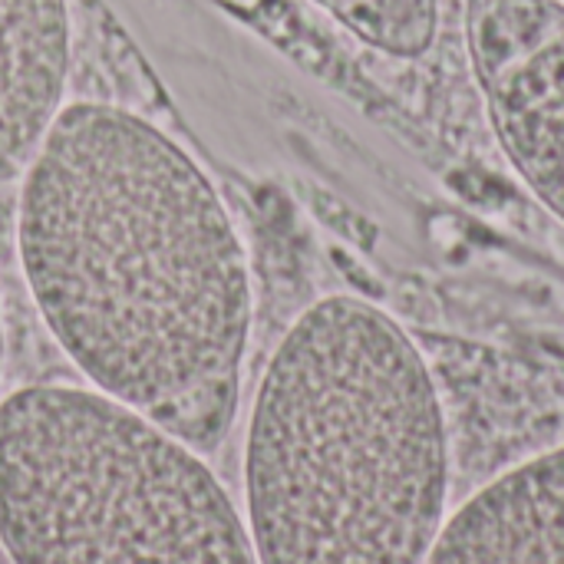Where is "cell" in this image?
Returning <instances> with one entry per match:
<instances>
[{
	"label": "cell",
	"mask_w": 564,
	"mask_h": 564,
	"mask_svg": "<svg viewBox=\"0 0 564 564\" xmlns=\"http://www.w3.org/2000/svg\"><path fill=\"white\" fill-rule=\"evenodd\" d=\"M0 552L10 564H258L205 453L73 383L0 397Z\"/></svg>",
	"instance_id": "obj_3"
},
{
	"label": "cell",
	"mask_w": 564,
	"mask_h": 564,
	"mask_svg": "<svg viewBox=\"0 0 564 564\" xmlns=\"http://www.w3.org/2000/svg\"><path fill=\"white\" fill-rule=\"evenodd\" d=\"M69 0H0V188L23 178L66 106Z\"/></svg>",
	"instance_id": "obj_6"
},
{
	"label": "cell",
	"mask_w": 564,
	"mask_h": 564,
	"mask_svg": "<svg viewBox=\"0 0 564 564\" xmlns=\"http://www.w3.org/2000/svg\"><path fill=\"white\" fill-rule=\"evenodd\" d=\"M0 380H3V311H0Z\"/></svg>",
	"instance_id": "obj_8"
},
{
	"label": "cell",
	"mask_w": 564,
	"mask_h": 564,
	"mask_svg": "<svg viewBox=\"0 0 564 564\" xmlns=\"http://www.w3.org/2000/svg\"><path fill=\"white\" fill-rule=\"evenodd\" d=\"M449 516L436 377L383 307L327 294L274 347L245 430L258 564H423Z\"/></svg>",
	"instance_id": "obj_2"
},
{
	"label": "cell",
	"mask_w": 564,
	"mask_h": 564,
	"mask_svg": "<svg viewBox=\"0 0 564 564\" xmlns=\"http://www.w3.org/2000/svg\"><path fill=\"white\" fill-rule=\"evenodd\" d=\"M466 40L499 149L564 221V0H469Z\"/></svg>",
	"instance_id": "obj_4"
},
{
	"label": "cell",
	"mask_w": 564,
	"mask_h": 564,
	"mask_svg": "<svg viewBox=\"0 0 564 564\" xmlns=\"http://www.w3.org/2000/svg\"><path fill=\"white\" fill-rule=\"evenodd\" d=\"M360 43L397 56L420 59L440 30V0H314Z\"/></svg>",
	"instance_id": "obj_7"
},
{
	"label": "cell",
	"mask_w": 564,
	"mask_h": 564,
	"mask_svg": "<svg viewBox=\"0 0 564 564\" xmlns=\"http://www.w3.org/2000/svg\"><path fill=\"white\" fill-rule=\"evenodd\" d=\"M30 301L86 387L215 456L238 413L251 271L205 169L155 122L66 102L20 178Z\"/></svg>",
	"instance_id": "obj_1"
},
{
	"label": "cell",
	"mask_w": 564,
	"mask_h": 564,
	"mask_svg": "<svg viewBox=\"0 0 564 564\" xmlns=\"http://www.w3.org/2000/svg\"><path fill=\"white\" fill-rule=\"evenodd\" d=\"M423 564H564V446L476 489Z\"/></svg>",
	"instance_id": "obj_5"
}]
</instances>
